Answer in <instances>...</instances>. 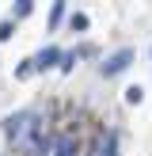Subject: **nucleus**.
Wrapping results in <instances>:
<instances>
[{"label": "nucleus", "instance_id": "20e7f679", "mask_svg": "<svg viewBox=\"0 0 152 156\" xmlns=\"http://www.w3.org/2000/svg\"><path fill=\"white\" fill-rule=\"evenodd\" d=\"M30 61H34V69H42V73H46V69H53V65L61 61V50H57V46H46V50L34 53Z\"/></svg>", "mask_w": 152, "mask_h": 156}, {"label": "nucleus", "instance_id": "9d476101", "mask_svg": "<svg viewBox=\"0 0 152 156\" xmlns=\"http://www.w3.org/2000/svg\"><path fill=\"white\" fill-rule=\"evenodd\" d=\"M34 73V61H19V69H15V76H30Z\"/></svg>", "mask_w": 152, "mask_h": 156}, {"label": "nucleus", "instance_id": "423d86ee", "mask_svg": "<svg viewBox=\"0 0 152 156\" xmlns=\"http://www.w3.org/2000/svg\"><path fill=\"white\" fill-rule=\"evenodd\" d=\"M30 12H34V0H15V4H12V23L15 19H27Z\"/></svg>", "mask_w": 152, "mask_h": 156}, {"label": "nucleus", "instance_id": "7ed1b4c3", "mask_svg": "<svg viewBox=\"0 0 152 156\" xmlns=\"http://www.w3.org/2000/svg\"><path fill=\"white\" fill-rule=\"evenodd\" d=\"M50 152H53V156H80V141H76L72 133H61L57 141H53Z\"/></svg>", "mask_w": 152, "mask_h": 156}, {"label": "nucleus", "instance_id": "39448f33", "mask_svg": "<svg viewBox=\"0 0 152 156\" xmlns=\"http://www.w3.org/2000/svg\"><path fill=\"white\" fill-rule=\"evenodd\" d=\"M95 156H114V133L110 129L95 137Z\"/></svg>", "mask_w": 152, "mask_h": 156}, {"label": "nucleus", "instance_id": "f257e3e1", "mask_svg": "<svg viewBox=\"0 0 152 156\" xmlns=\"http://www.w3.org/2000/svg\"><path fill=\"white\" fill-rule=\"evenodd\" d=\"M27 122H34V114L30 111H19V114H12V118H4V133L12 137V141H23V137H27Z\"/></svg>", "mask_w": 152, "mask_h": 156}, {"label": "nucleus", "instance_id": "1a4fd4ad", "mask_svg": "<svg viewBox=\"0 0 152 156\" xmlns=\"http://www.w3.org/2000/svg\"><path fill=\"white\" fill-rule=\"evenodd\" d=\"M12 34H15V23L12 19H0V42H8Z\"/></svg>", "mask_w": 152, "mask_h": 156}, {"label": "nucleus", "instance_id": "6e6552de", "mask_svg": "<svg viewBox=\"0 0 152 156\" xmlns=\"http://www.w3.org/2000/svg\"><path fill=\"white\" fill-rule=\"evenodd\" d=\"M68 27H72V30H88V15H84V12H72Z\"/></svg>", "mask_w": 152, "mask_h": 156}, {"label": "nucleus", "instance_id": "0eeeda50", "mask_svg": "<svg viewBox=\"0 0 152 156\" xmlns=\"http://www.w3.org/2000/svg\"><path fill=\"white\" fill-rule=\"evenodd\" d=\"M141 99H144V88H141V84H129V88H126V103H129V107H137Z\"/></svg>", "mask_w": 152, "mask_h": 156}, {"label": "nucleus", "instance_id": "f03ea898", "mask_svg": "<svg viewBox=\"0 0 152 156\" xmlns=\"http://www.w3.org/2000/svg\"><path fill=\"white\" fill-rule=\"evenodd\" d=\"M129 61H133V50H118V53H110V57L103 61V76H118V73H126L129 69Z\"/></svg>", "mask_w": 152, "mask_h": 156}, {"label": "nucleus", "instance_id": "9b49d317", "mask_svg": "<svg viewBox=\"0 0 152 156\" xmlns=\"http://www.w3.org/2000/svg\"><path fill=\"white\" fill-rule=\"evenodd\" d=\"M50 19H53V23H61V19H65V4H53V12H50Z\"/></svg>", "mask_w": 152, "mask_h": 156}]
</instances>
